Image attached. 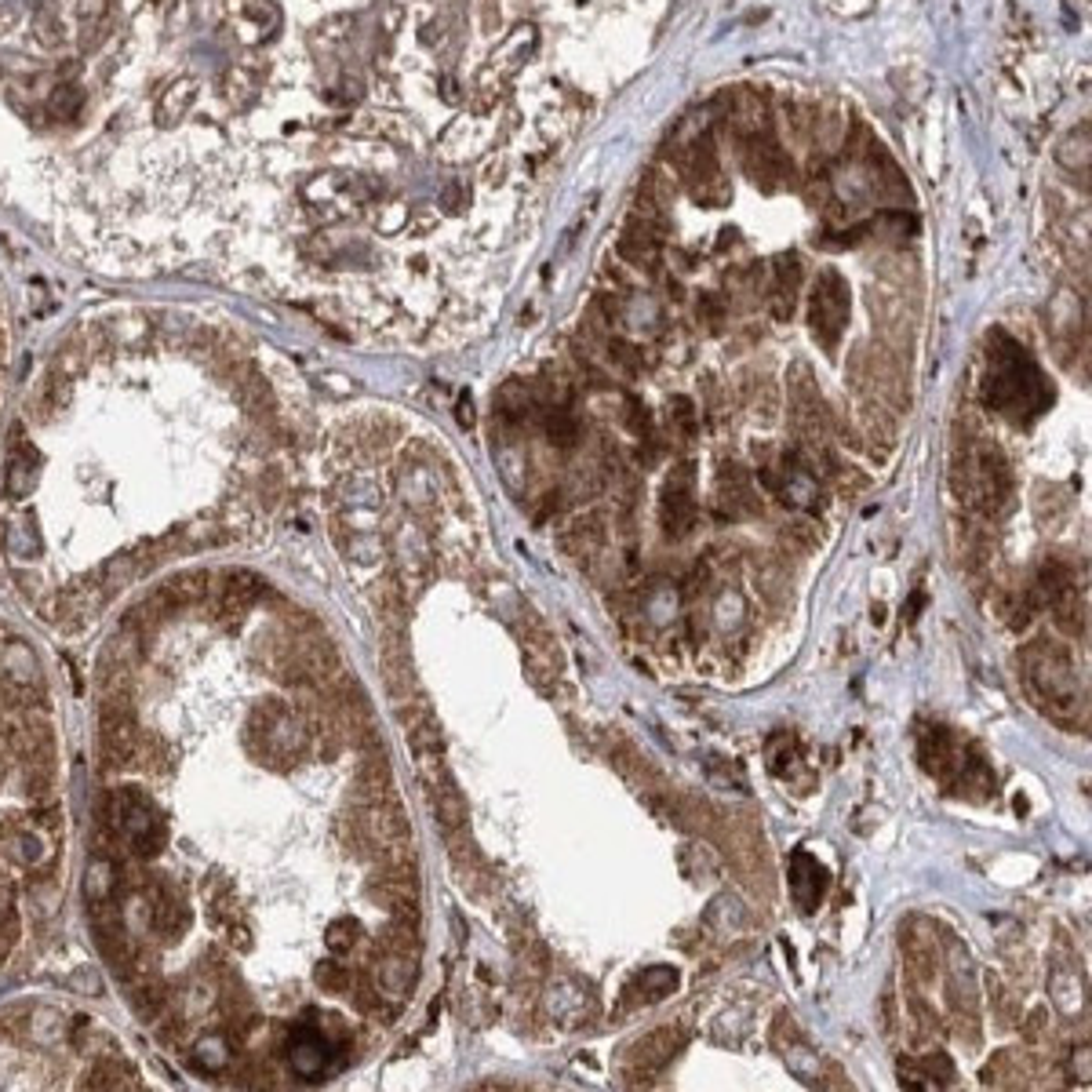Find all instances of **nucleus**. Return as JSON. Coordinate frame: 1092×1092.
Here are the masks:
<instances>
[{
    "instance_id": "0eeeda50",
    "label": "nucleus",
    "mask_w": 1092,
    "mask_h": 1092,
    "mask_svg": "<svg viewBox=\"0 0 1092 1092\" xmlns=\"http://www.w3.org/2000/svg\"><path fill=\"white\" fill-rule=\"evenodd\" d=\"M823 885H827V874L819 867L816 859L808 853H794V867H790V892L794 899L801 903V910H812L823 896Z\"/></svg>"
},
{
    "instance_id": "f03ea898",
    "label": "nucleus",
    "mask_w": 1092,
    "mask_h": 1092,
    "mask_svg": "<svg viewBox=\"0 0 1092 1092\" xmlns=\"http://www.w3.org/2000/svg\"><path fill=\"white\" fill-rule=\"evenodd\" d=\"M1001 343H1005V350H990L994 368H990V379H987V400L998 408L1001 416L1019 419L1023 412L1037 416L1049 404V390L1041 382V372L1027 361V353L1016 343H1009L1005 335H1001Z\"/></svg>"
},
{
    "instance_id": "f257e3e1",
    "label": "nucleus",
    "mask_w": 1092,
    "mask_h": 1092,
    "mask_svg": "<svg viewBox=\"0 0 1092 1092\" xmlns=\"http://www.w3.org/2000/svg\"><path fill=\"white\" fill-rule=\"evenodd\" d=\"M80 907L153 1045L216 1085H273L284 816L270 805L368 725L321 623L248 564L171 572L99 630Z\"/></svg>"
},
{
    "instance_id": "6e6552de",
    "label": "nucleus",
    "mask_w": 1092,
    "mask_h": 1092,
    "mask_svg": "<svg viewBox=\"0 0 1092 1092\" xmlns=\"http://www.w3.org/2000/svg\"><path fill=\"white\" fill-rule=\"evenodd\" d=\"M619 255H623L626 262H634V266H655V259H659V234H655V226L648 218L626 226V234L619 237Z\"/></svg>"
},
{
    "instance_id": "423d86ee",
    "label": "nucleus",
    "mask_w": 1092,
    "mask_h": 1092,
    "mask_svg": "<svg viewBox=\"0 0 1092 1092\" xmlns=\"http://www.w3.org/2000/svg\"><path fill=\"white\" fill-rule=\"evenodd\" d=\"M743 164H746V175L758 182L764 193L780 190L783 182L794 175L790 157H786V153H783L780 146L772 143L768 135H746Z\"/></svg>"
},
{
    "instance_id": "9b49d317",
    "label": "nucleus",
    "mask_w": 1092,
    "mask_h": 1092,
    "mask_svg": "<svg viewBox=\"0 0 1092 1092\" xmlns=\"http://www.w3.org/2000/svg\"><path fill=\"white\" fill-rule=\"evenodd\" d=\"M736 125L743 135H758L768 125V113H764V102L754 95V91H736Z\"/></svg>"
},
{
    "instance_id": "1a4fd4ad",
    "label": "nucleus",
    "mask_w": 1092,
    "mask_h": 1092,
    "mask_svg": "<svg viewBox=\"0 0 1092 1092\" xmlns=\"http://www.w3.org/2000/svg\"><path fill=\"white\" fill-rule=\"evenodd\" d=\"M903 950H907L910 972L918 976L921 983H928L940 968V958H936V944H932V932L918 928V921H910V928L903 932Z\"/></svg>"
},
{
    "instance_id": "f8f14e48",
    "label": "nucleus",
    "mask_w": 1092,
    "mask_h": 1092,
    "mask_svg": "<svg viewBox=\"0 0 1092 1092\" xmlns=\"http://www.w3.org/2000/svg\"><path fill=\"white\" fill-rule=\"evenodd\" d=\"M193 95H197V88H193V80H179V84H171V88L164 91L161 99V121L164 125H171V121H179L182 113H186V106L193 102Z\"/></svg>"
},
{
    "instance_id": "ddd939ff",
    "label": "nucleus",
    "mask_w": 1092,
    "mask_h": 1092,
    "mask_svg": "<svg viewBox=\"0 0 1092 1092\" xmlns=\"http://www.w3.org/2000/svg\"><path fill=\"white\" fill-rule=\"evenodd\" d=\"M80 102H84V91L73 88V84H66V88L55 91L52 109H55V113H58V117H66V121H70V117H77V109H80Z\"/></svg>"
},
{
    "instance_id": "20e7f679",
    "label": "nucleus",
    "mask_w": 1092,
    "mask_h": 1092,
    "mask_svg": "<svg viewBox=\"0 0 1092 1092\" xmlns=\"http://www.w3.org/2000/svg\"><path fill=\"white\" fill-rule=\"evenodd\" d=\"M845 321H849V284L837 270H823L812 291V303H808V325L819 343L834 350Z\"/></svg>"
},
{
    "instance_id": "7ed1b4c3",
    "label": "nucleus",
    "mask_w": 1092,
    "mask_h": 1092,
    "mask_svg": "<svg viewBox=\"0 0 1092 1092\" xmlns=\"http://www.w3.org/2000/svg\"><path fill=\"white\" fill-rule=\"evenodd\" d=\"M1023 667H1027V681H1031L1035 695L1049 703V714L1056 721H1063V710L1081 707V692H1078V681H1074V663L1063 648L1035 645L1031 652L1023 655Z\"/></svg>"
},
{
    "instance_id": "39448f33",
    "label": "nucleus",
    "mask_w": 1092,
    "mask_h": 1092,
    "mask_svg": "<svg viewBox=\"0 0 1092 1092\" xmlns=\"http://www.w3.org/2000/svg\"><path fill=\"white\" fill-rule=\"evenodd\" d=\"M685 175L692 182V197L699 204L714 208V204H725L732 197V186L721 175V164H717V153H714L710 139H695L692 143L689 157H685Z\"/></svg>"
},
{
    "instance_id": "9d476101",
    "label": "nucleus",
    "mask_w": 1092,
    "mask_h": 1092,
    "mask_svg": "<svg viewBox=\"0 0 1092 1092\" xmlns=\"http://www.w3.org/2000/svg\"><path fill=\"white\" fill-rule=\"evenodd\" d=\"M801 288V262L798 255H780L776 259V288H772V313L786 321L794 313V299Z\"/></svg>"
}]
</instances>
